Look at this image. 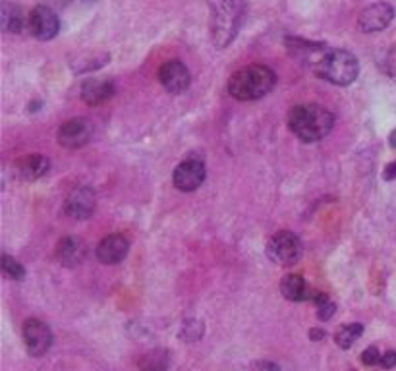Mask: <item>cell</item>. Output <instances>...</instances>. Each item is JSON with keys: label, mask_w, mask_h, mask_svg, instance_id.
Masks as SVG:
<instances>
[{"label": "cell", "mask_w": 396, "mask_h": 371, "mask_svg": "<svg viewBox=\"0 0 396 371\" xmlns=\"http://www.w3.org/2000/svg\"><path fill=\"white\" fill-rule=\"evenodd\" d=\"M361 362L365 363V365H377V363L381 362V354H379L377 346L365 348L363 354H361Z\"/></svg>", "instance_id": "cell-26"}, {"label": "cell", "mask_w": 396, "mask_h": 371, "mask_svg": "<svg viewBox=\"0 0 396 371\" xmlns=\"http://www.w3.org/2000/svg\"><path fill=\"white\" fill-rule=\"evenodd\" d=\"M393 19H395V8L387 2H375L363 8L358 18V26L363 33H377L387 29Z\"/></svg>", "instance_id": "cell-8"}, {"label": "cell", "mask_w": 396, "mask_h": 371, "mask_svg": "<svg viewBox=\"0 0 396 371\" xmlns=\"http://www.w3.org/2000/svg\"><path fill=\"white\" fill-rule=\"evenodd\" d=\"M171 365V356L162 348H155L144 354V358L139 360V370L141 371H166Z\"/></svg>", "instance_id": "cell-21"}, {"label": "cell", "mask_w": 396, "mask_h": 371, "mask_svg": "<svg viewBox=\"0 0 396 371\" xmlns=\"http://www.w3.org/2000/svg\"><path fill=\"white\" fill-rule=\"evenodd\" d=\"M108 60H110V55H107V53H95V55L87 53V55H78V58L74 62H70V66H72L74 72L85 74L99 70Z\"/></svg>", "instance_id": "cell-20"}, {"label": "cell", "mask_w": 396, "mask_h": 371, "mask_svg": "<svg viewBox=\"0 0 396 371\" xmlns=\"http://www.w3.org/2000/svg\"><path fill=\"white\" fill-rule=\"evenodd\" d=\"M205 180V164L198 159H188L176 166L172 182L180 191H193Z\"/></svg>", "instance_id": "cell-9"}, {"label": "cell", "mask_w": 396, "mask_h": 371, "mask_svg": "<svg viewBox=\"0 0 396 371\" xmlns=\"http://www.w3.org/2000/svg\"><path fill=\"white\" fill-rule=\"evenodd\" d=\"M277 83V76L269 66L252 64L232 74L228 82V93L238 101H255L265 97Z\"/></svg>", "instance_id": "cell-3"}, {"label": "cell", "mask_w": 396, "mask_h": 371, "mask_svg": "<svg viewBox=\"0 0 396 371\" xmlns=\"http://www.w3.org/2000/svg\"><path fill=\"white\" fill-rule=\"evenodd\" d=\"M289 124L302 141L313 144L331 134L334 117L321 105H298L290 110Z\"/></svg>", "instance_id": "cell-2"}, {"label": "cell", "mask_w": 396, "mask_h": 371, "mask_svg": "<svg viewBox=\"0 0 396 371\" xmlns=\"http://www.w3.org/2000/svg\"><path fill=\"white\" fill-rule=\"evenodd\" d=\"M381 365L385 368V370H390V368H395L396 365V352L395 350H388L381 356Z\"/></svg>", "instance_id": "cell-28"}, {"label": "cell", "mask_w": 396, "mask_h": 371, "mask_svg": "<svg viewBox=\"0 0 396 371\" xmlns=\"http://www.w3.org/2000/svg\"><path fill=\"white\" fill-rule=\"evenodd\" d=\"M246 18L243 0H211V41L216 49L228 46L238 35Z\"/></svg>", "instance_id": "cell-1"}, {"label": "cell", "mask_w": 396, "mask_h": 371, "mask_svg": "<svg viewBox=\"0 0 396 371\" xmlns=\"http://www.w3.org/2000/svg\"><path fill=\"white\" fill-rule=\"evenodd\" d=\"M252 371H279V365H275V363L270 362H257L253 363Z\"/></svg>", "instance_id": "cell-29"}, {"label": "cell", "mask_w": 396, "mask_h": 371, "mask_svg": "<svg viewBox=\"0 0 396 371\" xmlns=\"http://www.w3.org/2000/svg\"><path fill=\"white\" fill-rule=\"evenodd\" d=\"M58 261L66 265V267H74L80 265L85 257V244L81 242L80 238H64L62 242L58 244Z\"/></svg>", "instance_id": "cell-17"}, {"label": "cell", "mask_w": 396, "mask_h": 371, "mask_svg": "<svg viewBox=\"0 0 396 371\" xmlns=\"http://www.w3.org/2000/svg\"><path fill=\"white\" fill-rule=\"evenodd\" d=\"M361 333H363V325H361V323H350V325H344L343 329L336 333V344H338L341 348H344V350H348L352 344L360 338Z\"/></svg>", "instance_id": "cell-22"}, {"label": "cell", "mask_w": 396, "mask_h": 371, "mask_svg": "<svg viewBox=\"0 0 396 371\" xmlns=\"http://www.w3.org/2000/svg\"><path fill=\"white\" fill-rule=\"evenodd\" d=\"M383 178L385 180H395L396 178V161L385 166V172H383Z\"/></svg>", "instance_id": "cell-30"}, {"label": "cell", "mask_w": 396, "mask_h": 371, "mask_svg": "<svg viewBox=\"0 0 396 371\" xmlns=\"http://www.w3.org/2000/svg\"><path fill=\"white\" fill-rule=\"evenodd\" d=\"M114 83L110 80H87L81 85V99L87 105H101L114 95Z\"/></svg>", "instance_id": "cell-16"}, {"label": "cell", "mask_w": 396, "mask_h": 371, "mask_svg": "<svg viewBox=\"0 0 396 371\" xmlns=\"http://www.w3.org/2000/svg\"><path fill=\"white\" fill-rule=\"evenodd\" d=\"M189 80H191L189 70L180 60H166L159 68V82L169 93L178 95L182 91H186L189 87Z\"/></svg>", "instance_id": "cell-11"}, {"label": "cell", "mask_w": 396, "mask_h": 371, "mask_svg": "<svg viewBox=\"0 0 396 371\" xmlns=\"http://www.w3.org/2000/svg\"><path fill=\"white\" fill-rule=\"evenodd\" d=\"M128 250H130V242L126 238L120 234H112L101 240L99 245H97V257L105 265H114V263H120L126 257Z\"/></svg>", "instance_id": "cell-13"}, {"label": "cell", "mask_w": 396, "mask_h": 371, "mask_svg": "<svg viewBox=\"0 0 396 371\" xmlns=\"http://www.w3.org/2000/svg\"><path fill=\"white\" fill-rule=\"evenodd\" d=\"M51 169V161L43 157V155H29L26 159H21L16 164V174L18 178L26 182H33L43 178L46 172Z\"/></svg>", "instance_id": "cell-15"}, {"label": "cell", "mask_w": 396, "mask_h": 371, "mask_svg": "<svg viewBox=\"0 0 396 371\" xmlns=\"http://www.w3.org/2000/svg\"><path fill=\"white\" fill-rule=\"evenodd\" d=\"M95 211V193L89 188L74 190L66 200V213L74 218H87Z\"/></svg>", "instance_id": "cell-14"}, {"label": "cell", "mask_w": 396, "mask_h": 371, "mask_svg": "<svg viewBox=\"0 0 396 371\" xmlns=\"http://www.w3.org/2000/svg\"><path fill=\"white\" fill-rule=\"evenodd\" d=\"M325 336H327V333L321 331V329H311V331H309V338H311V340H321Z\"/></svg>", "instance_id": "cell-31"}, {"label": "cell", "mask_w": 396, "mask_h": 371, "mask_svg": "<svg viewBox=\"0 0 396 371\" xmlns=\"http://www.w3.org/2000/svg\"><path fill=\"white\" fill-rule=\"evenodd\" d=\"M383 70L390 76H396V51L388 53L387 58H385V64H383Z\"/></svg>", "instance_id": "cell-27"}, {"label": "cell", "mask_w": 396, "mask_h": 371, "mask_svg": "<svg viewBox=\"0 0 396 371\" xmlns=\"http://www.w3.org/2000/svg\"><path fill=\"white\" fill-rule=\"evenodd\" d=\"M0 24H2V29L6 33H19L21 28H24V14H21V8L12 4L8 0L2 2V8H0Z\"/></svg>", "instance_id": "cell-19"}, {"label": "cell", "mask_w": 396, "mask_h": 371, "mask_svg": "<svg viewBox=\"0 0 396 371\" xmlns=\"http://www.w3.org/2000/svg\"><path fill=\"white\" fill-rule=\"evenodd\" d=\"M280 290L284 294V298L292 302H304V300L313 298V294H309L307 282L300 275H286L280 282Z\"/></svg>", "instance_id": "cell-18"}, {"label": "cell", "mask_w": 396, "mask_h": 371, "mask_svg": "<svg viewBox=\"0 0 396 371\" xmlns=\"http://www.w3.org/2000/svg\"><path fill=\"white\" fill-rule=\"evenodd\" d=\"M286 46H289V51L296 56V58L309 64V66L313 68V72L317 70L319 62L323 60V56L329 53V49H327V45H323V43H309V41L294 39V37H289V39H286Z\"/></svg>", "instance_id": "cell-12"}, {"label": "cell", "mask_w": 396, "mask_h": 371, "mask_svg": "<svg viewBox=\"0 0 396 371\" xmlns=\"http://www.w3.org/2000/svg\"><path fill=\"white\" fill-rule=\"evenodd\" d=\"M267 255H269L270 261H275L277 265H294L302 259L304 255V245L302 240L298 238L294 232L290 230H280L277 234L273 236L267 244Z\"/></svg>", "instance_id": "cell-5"}, {"label": "cell", "mask_w": 396, "mask_h": 371, "mask_svg": "<svg viewBox=\"0 0 396 371\" xmlns=\"http://www.w3.org/2000/svg\"><path fill=\"white\" fill-rule=\"evenodd\" d=\"M27 28L29 33L39 39V41H51L58 35L60 29V19L56 16V12L49 6H37L31 10L29 19H27Z\"/></svg>", "instance_id": "cell-6"}, {"label": "cell", "mask_w": 396, "mask_h": 371, "mask_svg": "<svg viewBox=\"0 0 396 371\" xmlns=\"http://www.w3.org/2000/svg\"><path fill=\"white\" fill-rule=\"evenodd\" d=\"M316 74L334 85H350L360 74V62L348 51H329L317 66Z\"/></svg>", "instance_id": "cell-4"}, {"label": "cell", "mask_w": 396, "mask_h": 371, "mask_svg": "<svg viewBox=\"0 0 396 371\" xmlns=\"http://www.w3.org/2000/svg\"><path fill=\"white\" fill-rule=\"evenodd\" d=\"M180 336L184 340H188V343H193V340H198L203 336V323L198 321V319H188V321H184V325H182V331H180Z\"/></svg>", "instance_id": "cell-25"}, {"label": "cell", "mask_w": 396, "mask_h": 371, "mask_svg": "<svg viewBox=\"0 0 396 371\" xmlns=\"http://www.w3.org/2000/svg\"><path fill=\"white\" fill-rule=\"evenodd\" d=\"M2 271H4V275L8 277V279H12V281H21L24 277H26V269L19 265L16 259H12L10 255H2Z\"/></svg>", "instance_id": "cell-24"}, {"label": "cell", "mask_w": 396, "mask_h": 371, "mask_svg": "<svg viewBox=\"0 0 396 371\" xmlns=\"http://www.w3.org/2000/svg\"><path fill=\"white\" fill-rule=\"evenodd\" d=\"M390 145H393V147H396V132L393 134V136H390Z\"/></svg>", "instance_id": "cell-32"}, {"label": "cell", "mask_w": 396, "mask_h": 371, "mask_svg": "<svg viewBox=\"0 0 396 371\" xmlns=\"http://www.w3.org/2000/svg\"><path fill=\"white\" fill-rule=\"evenodd\" d=\"M313 302L317 304V317L319 321H329L336 311V304L327 294H313Z\"/></svg>", "instance_id": "cell-23"}, {"label": "cell", "mask_w": 396, "mask_h": 371, "mask_svg": "<svg viewBox=\"0 0 396 371\" xmlns=\"http://www.w3.org/2000/svg\"><path fill=\"white\" fill-rule=\"evenodd\" d=\"M93 137V122L89 118H74L58 130V144L68 149H78L89 144Z\"/></svg>", "instance_id": "cell-7"}, {"label": "cell", "mask_w": 396, "mask_h": 371, "mask_svg": "<svg viewBox=\"0 0 396 371\" xmlns=\"http://www.w3.org/2000/svg\"><path fill=\"white\" fill-rule=\"evenodd\" d=\"M24 340L31 356H43L53 346V333L43 321L29 319L24 325Z\"/></svg>", "instance_id": "cell-10"}]
</instances>
